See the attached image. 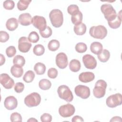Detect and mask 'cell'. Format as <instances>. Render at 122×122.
Masks as SVG:
<instances>
[{"mask_svg":"<svg viewBox=\"0 0 122 122\" xmlns=\"http://www.w3.org/2000/svg\"><path fill=\"white\" fill-rule=\"evenodd\" d=\"M49 18L52 25L55 28L61 27L63 22L62 12L59 9H53L49 14Z\"/></svg>","mask_w":122,"mask_h":122,"instance_id":"cell-1","label":"cell"},{"mask_svg":"<svg viewBox=\"0 0 122 122\" xmlns=\"http://www.w3.org/2000/svg\"><path fill=\"white\" fill-rule=\"evenodd\" d=\"M89 34L93 38L102 40L107 36V30L103 25L93 26L90 28Z\"/></svg>","mask_w":122,"mask_h":122,"instance_id":"cell-2","label":"cell"},{"mask_svg":"<svg viewBox=\"0 0 122 122\" xmlns=\"http://www.w3.org/2000/svg\"><path fill=\"white\" fill-rule=\"evenodd\" d=\"M101 10L108 22L113 21L117 17L116 10L110 4H102L101 7Z\"/></svg>","mask_w":122,"mask_h":122,"instance_id":"cell-3","label":"cell"},{"mask_svg":"<svg viewBox=\"0 0 122 122\" xmlns=\"http://www.w3.org/2000/svg\"><path fill=\"white\" fill-rule=\"evenodd\" d=\"M107 83L103 80H99L95 83L93 89V93L97 98H101L104 96L107 88Z\"/></svg>","mask_w":122,"mask_h":122,"instance_id":"cell-4","label":"cell"},{"mask_svg":"<svg viewBox=\"0 0 122 122\" xmlns=\"http://www.w3.org/2000/svg\"><path fill=\"white\" fill-rule=\"evenodd\" d=\"M58 95L60 98L67 102H71L73 99L72 93L68 86L62 85L60 86L57 90Z\"/></svg>","mask_w":122,"mask_h":122,"instance_id":"cell-5","label":"cell"},{"mask_svg":"<svg viewBox=\"0 0 122 122\" xmlns=\"http://www.w3.org/2000/svg\"><path fill=\"white\" fill-rule=\"evenodd\" d=\"M41 102V97L37 92H32L25 97L24 102L25 104L29 107L38 106Z\"/></svg>","mask_w":122,"mask_h":122,"instance_id":"cell-6","label":"cell"},{"mask_svg":"<svg viewBox=\"0 0 122 122\" xmlns=\"http://www.w3.org/2000/svg\"><path fill=\"white\" fill-rule=\"evenodd\" d=\"M122 103V96L120 93H117L109 96L106 99V103L110 108H115Z\"/></svg>","mask_w":122,"mask_h":122,"instance_id":"cell-7","label":"cell"},{"mask_svg":"<svg viewBox=\"0 0 122 122\" xmlns=\"http://www.w3.org/2000/svg\"><path fill=\"white\" fill-rule=\"evenodd\" d=\"M75 111V107L73 105L70 103L61 105L59 109L60 115L64 118L71 117L74 113Z\"/></svg>","mask_w":122,"mask_h":122,"instance_id":"cell-8","label":"cell"},{"mask_svg":"<svg viewBox=\"0 0 122 122\" xmlns=\"http://www.w3.org/2000/svg\"><path fill=\"white\" fill-rule=\"evenodd\" d=\"M74 92L76 95L83 99H86L90 95V88L86 86L78 85L75 87Z\"/></svg>","mask_w":122,"mask_h":122,"instance_id":"cell-9","label":"cell"},{"mask_svg":"<svg viewBox=\"0 0 122 122\" xmlns=\"http://www.w3.org/2000/svg\"><path fill=\"white\" fill-rule=\"evenodd\" d=\"M32 24L40 31L44 30L47 27L46 19L41 16H34L32 18Z\"/></svg>","mask_w":122,"mask_h":122,"instance_id":"cell-10","label":"cell"},{"mask_svg":"<svg viewBox=\"0 0 122 122\" xmlns=\"http://www.w3.org/2000/svg\"><path fill=\"white\" fill-rule=\"evenodd\" d=\"M31 44L26 37H21L18 41V49L23 53L28 52L31 47Z\"/></svg>","mask_w":122,"mask_h":122,"instance_id":"cell-11","label":"cell"},{"mask_svg":"<svg viewBox=\"0 0 122 122\" xmlns=\"http://www.w3.org/2000/svg\"><path fill=\"white\" fill-rule=\"evenodd\" d=\"M82 61L84 66L91 70L95 69L97 66V61L95 58L90 54H85L82 57Z\"/></svg>","mask_w":122,"mask_h":122,"instance_id":"cell-12","label":"cell"},{"mask_svg":"<svg viewBox=\"0 0 122 122\" xmlns=\"http://www.w3.org/2000/svg\"><path fill=\"white\" fill-rule=\"evenodd\" d=\"M0 82L6 89L12 88L14 84V80L7 73H2L0 75Z\"/></svg>","mask_w":122,"mask_h":122,"instance_id":"cell-13","label":"cell"},{"mask_svg":"<svg viewBox=\"0 0 122 122\" xmlns=\"http://www.w3.org/2000/svg\"><path fill=\"white\" fill-rule=\"evenodd\" d=\"M55 61L57 66L61 69L66 68L68 64L67 56L64 52H60L56 55Z\"/></svg>","mask_w":122,"mask_h":122,"instance_id":"cell-14","label":"cell"},{"mask_svg":"<svg viewBox=\"0 0 122 122\" xmlns=\"http://www.w3.org/2000/svg\"><path fill=\"white\" fill-rule=\"evenodd\" d=\"M4 107L8 110H12L15 109L18 105V101L17 99L13 96H10L6 98L4 102Z\"/></svg>","mask_w":122,"mask_h":122,"instance_id":"cell-15","label":"cell"},{"mask_svg":"<svg viewBox=\"0 0 122 122\" xmlns=\"http://www.w3.org/2000/svg\"><path fill=\"white\" fill-rule=\"evenodd\" d=\"M19 23L22 26H29L32 23V17L29 13L21 14L18 18Z\"/></svg>","mask_w":122,"mask_h":122,"instance_id":"cell-16","label":"cell"},{"mask_svg":"<svg viewBox=\"0 0 122 122\" xmlns=\"http://www.w3.org/2000/svg\"><path fill=\"white\" fill-rule=\"evenodd\" d=\"M95 78L93 73L90 71H86L81 73L79 76L80 81L84 83H87L92 81Z\"/></svg>","mask_w":122,"mask_h":122,"instance_id":"cell-17","label":"cell"},{"mask_svg":"<svg viewBox=\"0 0 122 122\" xmlns=\"http://www.w3.org/2000/svg\"><path fill=\"white\" fill-rule=\"evenodd\" d=\"M6 27L8 30L10 31H14L18 27V22L17 19L15 18L9 19L6 23Z\"/></svg>","mask_w":122,"mask_h":122,"instance_id":"cell-18","label":"cell"},{"mask_svg":"<svg viewBox=\"0 0 122 122\" xmlns=\"http://www.w3.org/2000/svg\"><path fill=\"white\" fill-rule=\"evenodd\" d=\"M90 50L92 53L94 54H99L103 50L102 45L98 41L93 42L90 46Z\"/></svg>","mask_w":122,"mask_h":122,"instance_id":"cell-19","label":"cell"},{"mask_svg":"<svg viewBox=\"0 0 122 122\" xmlns=\"http://www.w3.org/2000/svg\"><path fill=\"white\" fill-rule=\"evenodd\" d=\"M122 23V10L117 14L116 18L112 21L108 22V25L110 28L113 29H116L120 27Z\"/></svg>","mask_w":122,"mask_h":122,"instance_id":"cell-20","label":"cell"},{"mask_svg":"<svg viewBox=\"0 0 122 122\" xmlns=\"http://www.w3.org/2000/svg\"><path fill=\"white\" fill-rule=\"evenodd\" d=\"M83 18L82 13L80 10H78L74 12L71 17V20L72 23L75 25H78L81 23Z\"/></svg>","mask_w":122,"mask_h":122,"instance_id":"cell-21","label":"cell"},{"mask_svg":"<svg viewBox=\"0 0 122 122\" xmlns=\"http://www.w3.org/2000/svg\"><path fill=\"white\" fill-rule=\"evenodd\" d=\"M10 72L14 77L20 78L23 75V70L22 67L14 65L11 67Z\"/></svg>","mask_w":122,"mask_h":122,"instance_id":"cell-22","label":"cell"},{"mask_svg":"<svg viewBox=\"0 0 122 122\" xmlns=\"http://www.w3.org/2000/svg\"><path fill=\"white\" fill-rule=\"evenodd\" d=\"M75 33L77 35H83L86 31V26L83 23L74 25L73 28Z\"/></svg>","mask_w":122,"mask_h":122,"instance_id":"cell-23","label":"cell"},{"mask_svg":"<svg viewBox=\"0 0 122 122\" xmlns=\"http://www.w3.org/2000/svg\"><path fill=\"white\" fill-rule=\"evenodd\" d=\"M81 63L80 61L76 59L71 60L69 63V68L72 72H77L81 69Z\"/></svg>","mask_w":122,"mask_h":122,"instance_id":"cell-24","label":"cell"},{"mask_svg":"<svg viewBox=\"0 0 122 122\" xmlns=\"http://www.w3.org/2000/svg\"><path fill=\"white\" fill-rule=\"evenodd\" d=\"M97 57L101 62H106L109 60L110 57V53L108 50L104 49L102 50L99 54L97 55Z\"/></svg>","mask_w":122,"mask_h":122,"instance_id":"cell-25","label":"cell"},{"mask_svg":"<svg viewBox=\"0 0 122 122\" xmlns=\"http://www.w3.org/2000/svg\"><path fill=\"white\" fill-rule=\"evenodd\" d=\"M46 69V66L41 62H37L34 66V70L38 75H42L44 74Z\"/></svg>","mask_w":122,"mask_h":122,"instance_id":"cell-26","label":"cell"},{"mask_svg":"<svg viewBox=\"0 0 122 122\" xmlns=\"http://www.w3.org/2000/svg\"><path fill=\"white\" fill-rule=\"evenodd\" d=\"M51 83L48 79H41L39 82V86L42 90H48L51 87Z\"/></svg>","mask_w":122,"mask_h":122,"instance_id":"cell-27","label":"cell"},{"mask_svg":"<svg viewBox=\"0 0 122 122\" xmlns=\"http://www.w3.org/2000/svg\"><path fill=\"white\" fill-rule=\"evenodd\" d=\"M60 42L57 40H52L49 41L48 44L49 50L52 51H57L60 47Z\"/></svg>","mask_w":122,"mask_h":122,"instance_id":"cell-28","label":"cell"},{"mask_svg":"<svg viewBox=\"0 0 122 122\" xmlns=\"http://www.w3.org/2000/svg\"><path fill=\"white\" fill-rule=\"evenodd\" d=\"M31 2V0H20L17 3L18 9L20 11L26 10L30 3Z\"/></svg>","mask_w":122,"mask_h":122,"instance_id":"cell-29","label":"cell"},{"mask_svg":"<svg viewBox=\"0 0 122 122\" xmlns=\"http://www.w3.org/2000/svg\"><path fill=\"white\" fill-rule=\"evenodd\" d=\"M35 78V74L34 72L31 70L28 71L25 73L23 80L26 83H30Z\"/></svg>","mask_w":122,"mask_h":122,"instance_id":"cell-30","label":"cell"},{"mask_svg":"<svg viewBox=\"0 0 122 122\" xmlns=\"http://www.w3.org/2000/svg\"><path fill=\"white\" fill-rule=\"evenodd\" d=\"M13 63L15 65L22 67L25 64V60L22 56L17 55L15 57H14L13 60Z\"/></svg>","mask_w":122,"mask_h":122,"instance_id":"cell-31","label":"cell"},{"mask_svg":"<svg viewBox=\"0 0 122 122\" xmlns=\"http://www.w3.org/2000/svg\"><path fill=\"white\" fill-rule=\"evenodd\" d=\"M33 52L34 54L37 56H41L44 54L45 48L41 44H37L34 47Z\"/></svg>","mask_w":122,"mask_h":122,"instance_id":"cell-32","label":"cell"},{"mask_svg":"<svg viewBox=\"0 0 122 122\" xmlns=\"http://www.w3.org/2000/svg\"><path fill=\"white\" fill-rule=\"evenodd\" d=\"M75 48L76 51L77 52L80 53L85 52L87 50V47L86 44L83 42H79L76 44Z\"/></svg>","mask_w":122,"mask_h":122,"instance_id":"cell-33","label":"cell"},{"mask_svg":"<svg viewBox=\"0 0 122 122\" xmlns=\"http://www.w3.org/2000/svg\"><path fill=\"white\" fill-rule=\"evenodd\" d=\"M28 39L30 42L36 43L39 41L40 39V37L37 32L33 31L31 32L29 34Z\"/></svg>","mask_w":122,"mask_h":122,"instance_id":"cell-34","label":"cell"},{"mask_svg":"<svg viewBox=\"0 0 122 122\" xmlns=\"http://www.w3.org/2000/svg\"><path fill=\"white\" fill-rule=\"evenodd\" d=\"M52 30L51 27L47 26V28L42 31H40V33L42 37L44 38H48L51 36L52 35Z\"/></svg>","mask_w":122,"mask_h":122,"instance_id":"cell-35","label":"cell"},{"mask_svg":"<svg viewBox=\"0 0 122 122\" xmlns=\"http://www.w3.org/2000/svg\"><path fill=\"white\" fill-rule=\"evenodd\" d=\"M16 53V50L14 46H10L6 49V53L7 56L9 58L13 57Z\"/></svg>","mask_w":122,"mask_h":122,"instance_id":"cell-36","label":"cell"},{"mask_svg":"<svg viewBox=\"0 0 122 122\" xmlns=\"http://www.w3.org/2000/svg\"><path fill=\"white\" fill-rule=\"evenodd\" d=\"M4 9L8 10H11L13 9L15 6V3L13 0H7L4 1L3 4Z\"/></svg>","mask_w":122,"mask_h":122,"instance_id":"cell-37","label":"cell"},{"mask_svg":"<svg viewBox=\"0 0 122 122\" xmlns=\"http://www.w3.org/2000/svg\"><path fill=\"white\" fill-rule=\"evenodd\" d=\"M10 121L12 122H22V117L21 115L17 112H13L10 116Z\"/></svg>","mask_w":122,"mask_h":122,"instance_id":"cell-38","label":"cell"},{"mask_svg":"<svg viewBox=\"0 0 122 122\" xmlns=\"http://www.w3.org/2000/svg\"><path fill=\"white\" fill-rule=\"evenodd\" d=\"M47 74L49 78L51 79H55L57 77L58 71L56 69L54 68H51L48 71Z\"/></svg>","mask_w":122,"mask_h":122,"instance_id":"cell-39","label":"cell"},{"mask_svg":"<svg viewBox=\"0 0 122 122\" xmlns=\"http://www.w3.org/2000/svg\"><path fill=\"white\" fill-rule=\"evenodd\" d=\"M10 36L9 34L5 31H0V42H5L9 39Z\"/></svg>","mask_w":122,"mask_h":122,"instance_id":"cell-40","label":"cell"},{"mask_svg":"<svg viewBox=\"0 0 122 122\" xmlns=\"http://www.w3.org/2000/svg\"><path fill=\"white\" fill-rule=\"evenodd\" d=\"M24 89V85L21 82H17L14 86V90L17 93H21Z\"/></svg>","mask_w":122,"mask_h":122,"instance_id":"cell-41","label":"cell"},{"mask_svg":"<svg viewBox=\"0 0 122 122\" xmlns=\"http://www.w3.org/2000/svg\"><path fill=\"white\" fill-rule=\"evenodd\" d=\"M78 10H79V7L77 5H75V4L70 5V6H68V7L67 8L68 13L71 15L74 12H75Z\"/></svg>","mask_w":122,"mask_h":122,"instance_id":"cell-42","label":"cell"},{"mask_svg":"<svg viewBox=\"0 0 122 122\" xmlns=\"http://www.w3.org/2000/svg\"><path fill=\"white\" fill-rule=\"evenodd\" d=\"M52 120V116L48 113H44L41 116V121L42 122H51Z\"/></svg>","mask_w":122,"mask_h":122,"instance_id":"cell-43","label":"cell"},{"mask_svg":"<svg viewBox=\"0 0 122 122\" xmlns=\"http://www.w3.org/2000/svg\"><path fill=\"white\" fill-rule=\"evenodd\" d=\"M71 121L72 122H84V120L83 118L79 116V115H76L74 116L71 119Z\"/></svg>","mask_w":122,"mask_h":122,"instance_id":"cell-44","label":"cell"},{"mask_svg":"<svg viewBox=\"0 0 122 122\" xmlns=\"http://www.w3.org/2000/svg\"><path fill=\"white\" fill-rule=\"evenodd\" d=\"M122 119L119 116H114L113 117L111 120H110V122H121Z\"/></svg>","mask_w":122,"mask_h":122,"instance_id":"cell-45","label":"cell"},{"mask_svg":"<svg viewBox=\"0 0 122 122\" xmlns=\"http://www.w3.org/2000/svg\"><path fill=\"white\" fill-rule=\"evenodd\" d=\"M5 62V58L4 56L2 54H0V65L2 66Z\"/></svg>","mask_w":122,"mask_h":122,"instance_id":"cell-46","label":"cell"},{"mask_svg":"<svg viewBox=\"0 0 122 122\" xmlns=\"http://www.w3.org/2000/svg\"><path fill=\"white\" fill-rule=\"evenodd\" d=\"M28 122H34V121H36V122H37V120L33 118H30V119H29L28 121Z\"/></svg>","mask_w":122,"mask_h":122,"instance_id":"cell-47","label":"cell"}]
</instances>
